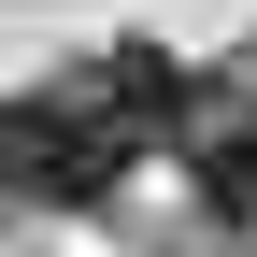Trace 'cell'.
I'll return each instance as SVG.
<instances>
[{"label": "cell", "mask_w": 257, "mask_h": 257, "mask_svg": "<svg viewBox=\"0 0 257 257\" xmlns=\"http://www.w3.org/2000/svg\"><path fill=\"white\" fill-rule=\"evenodd\" d=\"M128 157H143V128L100 100V72L0 100V200H43V214H72V200H100Z\"/></svg>", "instance_id": "6da1fadb"}, {"label": "cell", "mask_w": 257, "mask_h": 257, "mask_svg": "<svg viewBox=\"0 0 257 257\" xmlns=\"http://www.w3.org/2000/svg\"><path fill=\"white\" fill-rule=\"evenodd\" d=\"M186 172H200V200L229 214V229H257V128H200V157H186Z\"/></svg>", "instance_id": "7a4b0ae2"}]
</instances>
